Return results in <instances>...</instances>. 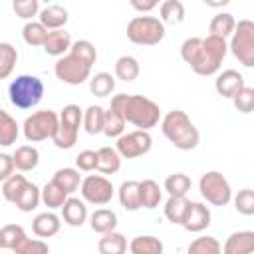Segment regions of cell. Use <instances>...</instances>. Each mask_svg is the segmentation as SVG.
<instances>
[{
	"label": "cell",
	"mask_w": 254,
	"mask_h": 254,
	"mask_svg": "<svg viewBox=\"0 0 254 254\" xmlns=\"http://www.w3.org/2000/svg\"><path fill=\"white\" fill-rule=\"evenodd\" d=\"M228 52V44L222 38H187L181 46V58L198 75H214Z\"/></svg>",
	"instance_id": "obj_1"
},
{
	"label": "cell",
	"mask_w": 254,
	"mask_h": 254,
	"mask_svg": "<svg viewBox=\"0 0 254 254\" xmlns=\"http://www.w3.org/2000/svg\"><path fill=\"white\" fill-rule=\"evenodd\" d=\"M113 109H117L125 123L135 125L139 131H149L151 127H155L161 119V109L159 105L145 97V95H129V93H117L111 97L109 103Z\"/></svg>",
	"instance_id": "obj_2"
},
{
	"label": "cell",
	"mask_w": 254,
	"mask_h": 254,
	"mask_svg": "<svg viewBox=\"0 0 254 254\" xmlns=\"http://www.w3.org/2000/svg\"><path fill=\"white\" fill-rule=\"evenodd\" d=\"M161 131L181 151H190L200 141L198 129L194 127L190 117L181 109H173L161 119Z\"/></svg>",
	"instance_id": "obj_3"
},
{
	"label": "cell",
	"mask_w": 254,
	"mask_h": 254,
	"mask_svg": "<svg viewBox=\"0 0 254 254\" xmlns=\"http://www.w3.org/2000/svg\"><path fill=\"white\" fill-rule=\"evenodd\" d=\"M44 89H46L44 81L38 75L22 73L16 79H12L8 87V95H10L12 105H16L18 109H32L42 101Z\"/></svg>",
	"instance_id": "obj_4"
},
{
	"label": "cell",
	"mask_w": 254,
	"mask_h": 254,
	"mask_svg": "<svg viewBox=\"0 0 254 254\" xmlns=\"http://www.w3.org/2000/svg\"><path fill=\"white\" fill-rule=\"evenodd\" d=\"M127 38L137 46H157L165 38V24L157 16H135L127 24Z\"/></svg>",
	"instance_id": "obj_5"
},
{
	"label": "cell",
	"mask_w": 254,
	"mask_h": 254,
	"mask_svg": "<svg viewBox=\"0 0 254 254\" xmlns=\"http://www.w3.org/2000/svg\"><path fill=\"white\" fill-rule=\"evenodd\" d=\"M58 129L52 137L54 145L58 149H71L77 143V135H79V125H81V117L83 111L79 109V105L69 103L62 109V113L58 115Z\"/></svg>",
	"instance_id": "obj_6"
},
{
	"label": "cell",
	"mask_w": 254,
	"mask_h": 254,
	"mask_svg": "<svg viewBox=\"0 0 254 254\" xmlns=\"http://www.w3.org/2000/svg\"><path fill=\"white\" fill-rule=\"evenodd\" d=\"M228 50L244 67L254 65V22L252 20L236 22Z\"/></svg>",
	"instance_id": "obj_7"
},
{
	"label": "cell",
	"mask_w": 254,
	"mask_h": 254,
	"mask_svg": "<svg viewBox=\"0 0 254 254\" xmlns=\"http://www.w3.org/2000/svg\"><path fill=\"white\" fill-rule=\"evenodd\" d=\"M58 121H60V117L52 109H42V111H36L32 115H28L24 125H22L26 141L38 143V141H44V139H52L56 129H58Z\"/></svg>",
	"instance_id": "obj_8"
},
{
	"label": "cell",
	"mask_w": 254,
	"mask_h": 254,
	"mask_svg": "<svg viewBox=\"0 0 254 254\" xmlns=\"http://www.w3.org/2000/svg\"><path fill=\"white\" fill-rule=\"evenodd\" d=\"M200 196L212 206H226L232 200V189L226 177L218 171H208L198 181Z\"/></svg>",
	"instance_id": "obj_9"
},
{
	"label": "cell",
	"mask_w": 254,
	"mask_h": 254,
	"mask_svg": "<svg viewBox=\"0 0 254 254\" xmlns=\"http://www.w3.org/2000/svg\"><path fill=\"white\" fill-rule=\"evenodd\" d=\"M54 73L62 83L67 85H81L83 81L89 79L91 75V65H87L83 60H79L73 54H65L62 58H58L56 65H54Z\"/></svg>",
	"instance_id": "obj_10"
},
{
	"label": "cell",
	"mask_w": 254,
	"mask_h": 254,
	"mask_svg": "<svg viewBox=\"0 0 254 254\" xmlns=\"http://www.w3.org/2000/svg\"><path fill=\"white\" fill-rule=\"evenodd\" d=\"M153 147V137L149 131H131V133H123L121 137H117L115 143V151L119 153L121 159H137L143 157L151 151Z\"/></svg>",
	"instance_id": "obj_11"
},
{
	"label": "cell",
	"mask_w": 254,
	"mask_h": 254,
	"mask_svg": "<svg viewBox=\"0 0 254 254\" xmlns=\"http://www.w3.org/2000/svg\"><path fill=\"white\" fill-rule=\"evenodd\" d=\"M79 192H81L85 202L103 206V204H107L113 198L115 189H113L111 181L105 179L103 175H87L85 179H81Z\"/></svg>",
	"instance_id": "obj_12"
},
{
	"label": "cell",
	"mask_w": 254,
	"mask_h": 254,
	"mask_svg": "<svg viewBox=\"0 0 254 254\" xmlns=\"http://www.w3.org/2000/svg\"><path fill=\"white\" fill-rule=\"evenodd\" d=\"M181 226L187 232H202L204 228H208L210 226V210H208V206L202 204V202H192L190 200Z\"/></svg>",
	"instance_id": "obj_13"
},
{
	"label": "cell",
	"mask_w": 254,
	"mask_h": 254,
	"mask_svg": "<svg viewBox=\"0 0 254 254\" xmlns=\"http://www.w3.org/2000/svg\"><path fill=\"white\" fill-rule=\"evenodd\" d=\"M244 85H246L244 83V75L240 71H236V69H224L214 79L216 93L222 95V97H228V99H232Z\"/></svg>",
	"instance_id": "obj_14"
},
{
	"label": "cell",
	"mask_w": 254,
	"mask_h": 254,
	"mask_svg": "<svg viewBox=\"0 0 254 254\" xmlns=\"http://www.w3.org/2000/svg\"><path fill=\"white\" fill-rule=\"evenodd\" d=\"M254 250V232L252 230H238L232 232L224 246H220V254H252Z\"/></svg>",
	"instance_id": "obj_15"
},
{
	"label": "cell",
	"mask_w": 254,
	"mask_h": 254,
	"mask_svg": "<svg viewBox=\"0 0 254 254\" xmlns=\"http://www.w3.org/2000/svg\"><path fill=\"white\" fill-rule=\"evenodd\" d=\"M42 48H44V52H46L48 56L62 58V56H65V54L69 52V48H71V36H69V32H65L64 28H62V30H52V32H48V36H46Z\"/></svg>",
	"instance_id": "obj_16"
},
{
	"label": "cell",
	"mask_w": 254,
	"mask_h": 254,
	"mask_svg": "<svg viewBox=\"0 0 254 254\" xmlns=\"http://www.w3.org/2000/svg\"><path fill=\"white\" fill-rule=\"evenodd\" d=\"M38 18H40L38 22H40L48 32H52V30H62V28L67 24V10H65L64 6H60V4H48L46 8L40 10Z\"/></svg>",
	"instance_id": "obj_17"
},
{
	"label": "cell",
	"mask_w": 254,
	"mask_h": 254,
	"mask_svg": "<svg viewBox=\"0 0 254 254\" xmlns=\"http://www.w3.org/2000/svg\"><path fill=\"white\" fill-rule=\"evenodd\" d=\"M60 220H62V218H60L56 212H52V210L40 212V214L32 220V230H34V234H36L38 238H50V236H54V234L60 232V226H62Z\"/></svg>",
	"instance_id": "obj_18"
},
{
	"label": "cell",
	"mask_w": 254,
	"mask_h": 254,
	"mask_svg": "<svg viewBox=\"0 0 254 254\" xmlns=\"http://www.w3.org/2000/svg\"><path fill=\"white\" fill-rule=\"evenodd\" d=\"M62 218L69 226H81L87 220V206L83 200L75 196H67V200L62 206Z\"/></svg>",
	"instance_id": "obj_19"
},
{
	"label": "cell",
	"mask_w": 254,
	"mask_h": 254,
	"mask_svg": "<svg viewBox=\"0 0 254 254\" xmlns=\"http://www.w3.org/2000/svg\"><path fill=\"white\" fill-rule=\"evenodd\" d=\"M12 161H14V169L22 171V173H28V171H34L40 163V153L36 147L32 145H20L16 147V151L12 153Z\"/></svg>",
	"instance_id": "obj_20"
},
{
	"label": "cell",
	"mask_w": 254,
	"mask_h": 254,
	"mask_svg": "<svg viewBox=\"0 0 254 254\" xmlns=\"http://www.w3.org/2000/svg\"><path fill=\"white\" fill-rule=\"evenodd\" d=\"M89 226L97 234L113 232L117 226V214L111 208H97L89 214Z\"/></svg>",
	"instance_id": "obj_21"
},
{
	"label": "cell",
	"mask_w": 254,
	"mask_h": 254,
	"mask_svg": "<svg viewBox=\"0 0 254 254\" xmlns=\"http://www.w3.org/2000/svg\"><path fill=\"white\" fill-rule=\"evenodd\" d=\"M161 198H163V190H161L157 181H153V179L139 181V202H141V208H155V206H159Z\"/></svg>",
	"instance_id": "obj_22"
},
{
	"label": "cell",
	"mask_w": 254,
	"mask_h": 254,
	"mask_svg": "<svg viewBox=\"0 0 254 254\" xmlns=\"http://www.w3.org/2000/svg\"><path fill=\"white\" fill-rule=\"evenodd\" d=\"M52 181H54L65 194H71V192H75V190L79 189V185H81V175H79V171L73 169V167H64V169H58V171L54 173Z\"/></svg>",
	"instance_id": "obj_23"
},
{
	"label": "cell",
	"mask_w": 254,
	"mask_h": 254,
	"mask_svg": "<svg viewBox=\"0 0 254 254\" xmlns=\"http://www.w3.org/2000/svg\"><path fill=\"white\" fill-rule=\"evenodd\" d=\"M97 153V171L103 175H115L121 169V157L113 147H101Z\"/></svg>",
	"instance_id": "obj_24"
},
{
	"label": "cell",
	"mask_w": 254,
	"mask_h": 254,
	"mask_svg": "<svg viewBox=\"0 0 254 254\" xmlns=\"http://www.w3.org/2000/svg\"><path fill=\"white\" fill-rule=\"evenodd\" d=\"M97 250H99V254H125L127 252V238L115 230L101 234V238L97 242Z\"/></svg>",
	"instance_id": "obj_25"
},
{
	"label": "cell",
	"mask_w": 254,
	"mask_h": 254,
	"mask_svg": "<svg viewBox=\"0 0 254 254\" xmlns=\"http://www.w3.org/2000/svg\"><path fill=\"white\" fill-rule=\"evenodd\" d=\"M129 252L131 254H163V242L157 236L141 234L129 242Z\"/></svg>",
	"instance_id": "obj_26"
},
{
	"label": "cell",
	"mask_w": 254,
	"mask_h": 254,
	"mask_svg": "<svg viewBox=\"0 0 254 254\" xmlns=\"http://www.w3.org/2000/svg\"><path fill=\"white\" fill-rule=\"evenodd\" d=\"M18 135H20V125L16 123V119L8 111H4L0 107V145L2 147L14 145Z\"/></svg>",
	"instance_id": "obj_27"
},
{
	"label": "cell",
	"mask_w": 254,
	"mask_h": 254,
	"mask_svg": "<svg viewBox=\"0 0 254 254\" xmlns=\"http://www.w3.org/2000/svg\"><path fill=\"white\" fill-rule=\"evenodd\" d=\"M234 26H236V20L230 12H218L212 20H210V26H208V36H216V38H222L226 40L228 36H232L234 32Z\"/></svg>",
	"instance_id": "obj_28"
},
{
	"label": "cell",
	"mask_w": 254,
	"mask_h": 254,
	"mask_svg": "<svg viewBox=\"0 0 254 254\" xmlns=\"http://www.w3.org/2000/svg\"><path fill=\"white\" fill-rule=\"evenodd\" d=\"M81 123H83V129H85L89 135H97V133H103V123H105V109H103L101 105H89V107L83 111Z\"/></svg>",
	"instance_id": "obj_29"
},
{
	"label": "cell",
	"mask_w": 254,
	"mask_h": 254,
	"mask_svg": "<svg viewBox=\"0 0 254 254\" xmlns=\"http://www.w3.org/2000/svg\"><path fill=\"white\" fill-rule=\"evenodd\" d=\"M119 202L125 210H139L141 202H139V181H125L121 183L119 190Z\"/></svg>",
	"instance_id": "obj_30"
},
{
	"label": "cell",
	"mask_w": 254,
	"mask_h": 254,
	"mask_svg": "<svg viewBox=\"0 0 254 254\" xmlns=\"http://www.w3.org/2000/svg\"><path fill=\"white\" fill-rule=\"evenodd\" d=\"M141 73V65L133 56H121L115 62V77L121 81H133Z\"/></svg>",
	"instance_id": "obj_31"
},
{
	"label": "cell",
	"mask_w": 254,
	"mask_h": 254,
	"mask_svg": "<svg viewBox=\"0 0 254 254\" xmlns=\"http://www.w3.org/2000/svg\"><path fill=\"white\" fill-rule=\"evenodd\" d=\"M40 200H42L50 210H54V208H62V206H64V202L67 200V194H65L54 181H50V183L44 185V189H40Z\"/></svg>",
	"instance_id": "obj_32"
},
{
	"label": "cell",
	"mask_w": 254,
	"mask_h": 254,
	"mask_svg": "<svg viewBox=\"0 0 254 254\" xmlns=\"http://www.w3.org/2000/svg\"><path fill=\"white\" fill-rule=\"evenodd\" d=\"M189 198L187 196H169V200L165 202V216L167 220H171L173 224H181L185 214H187V208H189Z\"/></svg>",
	"instance_id": "obj_33"
},
{
	"label": "cell",
	"mask_w": 254,
	"mask_h": 254,
	"mask_svg": "<svg viewBox=\"0 0 254 254\" xmlns=\"http://www.w3.org/2000/svg\"><path fill=\"white\" fill-rule=\"evenodd\" d=\"M125 119H123V115L117 111V109H113L111 105H109V109H105V123H103V133L109 137V139H117V137H121L123 135V131H125Z\"/></svg>",
	"instance_id": "obj_34"
},
{
	"label": "cell",
	"mask_w": 254,
	"mask_h": 254,
	"mask_svg": "<svg viewBox=\"0 0 254 254\" xmlns=\"http://www.w3.org/2000/svg\"><path fill=\"white\" fill-rule=\"evenodd\" d=\"M159 12H161V22L165 24H179L185 20V4L181 0H165L161 6H159Z\"/></svg>",
	"instance_id": "obj_35"
},
{
	"label": "cell",
	"mask_w": 254,
	"mask_h": 254,
	"mask_svg": "<svg viewBox=\"0 0 254 254\" xmlns=\"http://www.w3.org/2000/svg\"><path fill=\"white\" fill-rule=\"evenodd\" d=\"M115 89V77L107 71H99L93 77H89V91L97 97H107Z\"/></svg>",
	"instance_id": "obj_36"
},
{
	"label": "cell",
	"mask_w": 254,
	"mask_h": 254,
	"mask_svg": "<svg viewBox=\"0 0 254 254\" xmlns=\"http://www.w3.org/2000/svg\"><path fill=\"white\" fill-rule=\"evenodd\" d=\"M18 62V50L8 44V42H0V79H6Z\"/></svg>",
	"instance_id": "obj_37"
},
{
	"label": "cell",
	"mask_w": 254,
	"mask_h": 254,
	"mask_svg": "<svg viewBox=\"0 0 254 254\" xmlns=\"http://www.w3.org/2000/svg\"><path fill=\"white\" fill-rule=\"evenodd\" d=\"M190 185L192 183L185 173H173L165 179V190L169 192V196H187Z\"/></svg>",
	"instance_id": "obj_38"
},
{
	"label": "cell",
	"mask_w": 254,
	"mask_h": 254,
	"mask_svg": "<svg viewBox=\"0 0 254 254\" xmlns=\"http://www.w3.org/2000/svg\"><path fill=\"white\" fill-rule=\"evenodd\" d=\"M40 204V189L34 185V183H26L20 198L16 200V208L22 210V212H32L36 206Z\"/></svg>",
	"instance_id": "obj_39"
},
{
	"label": "cell",
	"mask_w": 254,
	"mask_h": 254,
	"mask_svg": "<svg viewBox=\"0 0 254 254\" xmlns=\"http://www.w3.org/2000/svg\"><path fill=\"white\" fill-rule=\"evenodd\" d=\"M26 183H28V179H26L24 175H12L10 179H6V181L2 183V196H4L8 202H14V204H16V200L20 198V194H22Z\"/></svg>",
	"instance_id": "obj_40"
},
{
	"label": "cell",
	"mask_w": 254,
	"mask_h": 254,
	"mask_svg": "<svg viewBox=\"0 0 254 254\" xmlns=\"http://www.w3.org/2000/svg\"><path fill=\"white\" fill-rule=\"evenodd\" d=\"M187 254H220V242L214 236H198L189 244Z\"/></svg>",
	"instance_id": "obj_41"
},
{
	"label": "cell",
	"mask_w": 254,
	"mask_h": 254,
	"mask_svg": "<svg viewBox=\"0 0 254 254\" xmlns=\"http://www.w3.org/2000/svg\"><path fill=\"white\" fill-rule=\"evenodd\" d=\"M48 36V30L40 22H26L22 28V38L28 46H44V40Z\"/></svg>",
	"instance_id": "obj_42"
},
{
	"label": "cell",
	"mask_w": 254,
	"mask_h": 254,
	"mask_svg": "<svg viewBox=\"0 0 254 254\" xmlns=\"http://www.w3.org/2000/svg\"><path fill=\"white\" fill-rule=\"evenodd\" d=\"M69 54L77 56L79 60H83L87 65L93 67L95 60H97V50L95 46L89 42V40H77V42H71V48H69Z\"/></svg>",
	"instance_id": "obj_43"
},
{
	"label": "cell",
	"mask_w": 254,
	"mask_h": 254,
	"mask_svg": "<svg viewBox=\"0 0 254 254\" xmlns=\"http://www.w3.org/2000/svg\"><path fill=\"white\" fill-rule=\"evenodd\" d=\"M0 232H2V248L8 250H14L26 238V232L20 224H6L0 228Z\"/></svg>",
	"instance_id": "obj_44"
},
{
	"label": "cell",
	"mask_w": 254,
	"mask_h": 254,
	"mask_svg": "<svg viewBox=\"0 0 254 254\" xmlns=\"http://www.w3.org/2000/svg\"><path fill=\"white\" fill-rule=\"evenodd\" d=\"M14 254H50V246L40 238H24L14 250Z\"/></svg>",
	"instance_id": "obj_45"
},
{
	"label": "cell",
	"mask_w": 254,
	"mask_h": 254,
	"mask_svg": "<svg viewBox=\"0 0 254 254\" xmlns=\"http://www.w3.org/2000/svg\"><path fill=\"white\" fill-rule=\"evenodd\" d=\"M234 208L244 216H252L254 214V190L252 189L238 190V194L234 196Z\"/></svg>",
	"instance_id": "obj_46"
},
{
	"label": "cell",
	"mask_w": 254,
	"mask_h": 254,
	"mask_svg": "<svg viewBox=\"0 0 254 254\" xmlns=\"http://www.w3.org/2000/svg\"><path fill=\"white\" fill-rule=\"evenodd\" d=\"M12 10L16 12V16L32 22V18L40 14V2L38 0H14Z\"/></svg>",
	"instance_id": "obj_47"
},
{
	"label": "cell",
	"mask_w": 254,
	"mask_h": 254,
	"mask_svg": "<svg viewBox=\"0 0 254 254\" xmlns=\"http://www.w3.org/2000/svg\"><path fill=\"white\" fill-rule=\"evenodd\" d=\"M232 103H234L236 111H240V113H250V111L254 109V89L248 87V85H244V87L232 97Z\"/></svg>",
	"instance_id": "obj_48"
},
{
	"label": "cell",
	"mask_w": 254,
	"mask_h": 254,
	"mask_svg": "<svg viewBox=\"0 0 254 254\" xmlns=\"http://www.w3.org/2000/svg\"><path fill=\"white\" fill-rule=\"evenodd\" d=\"M75 167H77V171H85V173L95 171V167H97V153L91 151V149L81 151L75 157Z\"/></svg>",
	"instance_id": "obj_49"
},
{
	"label": "cell",
	"mask_w": 254,
	"mask_h": 254,
	"mask_svg": "<svg viewBox=\"0 0 254 254\" xmlns=\"http://www.w3.org/2000/svg\"><path fill=\"white\" fill-rule=\"evenodd\" d=\"M12 175H14V161H12V155L0 153V183H4L6 179H10Z\"/></svg>",
	"instance_id": "obj_50"
},
{
	"label": "cell",
	"mask_w": 254,
	"mask_h": 254,
	"mask_svg": "<svg viewBox=\"0 0 254 254\" xmlns=\"http://www.w3.org/2000/svg\"><path fill=\"white\" fill-rule=\"evenodd\" d=\"M131 6L135 8V10H139V12H151V10H155L159 4L155 2V0H147V2H141V0H131Z\"/></svg>",
	"instance_id": "obj_51"
},
{
	"label": "cell",
	"mask_w": 254,
	"mask_h": 254,
	"mask_svg": "<svg viewBox=\"0 0 254 254\" xmlns=\"http://www.w3.org/2000/svg\"><path fill=\"white\" fill-rule=\"evenodd\" d=\"M206 6H226L228 4V0H222V2H204Z\"/></svg>",
	"instance_id": "obj_52"
},
{
	"label": "cell",
	"mask_w": 254,
	"mask_h": 254,
	"mask_svg": "<svg viewBox=\"0 0 254 254\" xmlns=\"http://www.w3.org/2000/svg\"><path fill=\"white\" fill-rule=\"evenodd\" d=\"M0 248H2V232H0Z\"/></svg>",
	"instance_id": "obj_53"
}]
</instances>
